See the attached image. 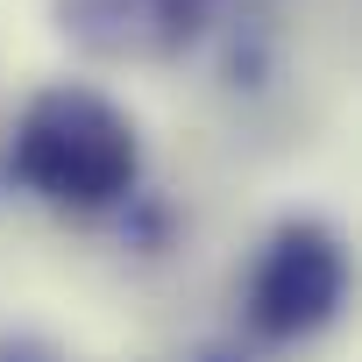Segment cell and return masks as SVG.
Masks as SVG:
<instances>
[{"label": "cell", "mask_w": 362, "mask_h": 362, "mask_svg": "<svg viewBox=\"0 0 362 362\" xmlns=\"http://www.w3.org/2000/svg\"><path fill=\"white\" fill-rule=\"evenodd\" d=\"M341 291H348L341 242L320 221H291V228L270 235V249L249 277V320L270 341H298V334H313L341 313Z\"/></svg>", "instance_id": "7a4b0ae2"}, {"label": "cell", "mask_w": 362, "mask_h": 362, "mask_svg": "<svg viewBox=\"0 0 362 362\" xmlns=\"http://www.w3.org/2000/svg\"><path fill=\"white\" fill-rule=\"evenodd\" d=\"M57 22L86 57L149 64V57H177L199 36L206 0H57Z\"/></svg>", "instance_id": "3957f363"}, {"label": "cell", "mask_w": 362, "mask_h": 362, "mask_svg": "<svg viewBox=\"0 0 362 362\" xmlns=\"http://www.w3.org/2000/svg\"><path fill=\"white\" fill-rule=\"evenodd\" d=\"M8 163L50 206L100 214V206H114L135 185L142 142H135V121L107 93H93V86H43L22 107V121H15Z\"/></svg>", "instance_id": "6da1fadb"}]
</instances>
